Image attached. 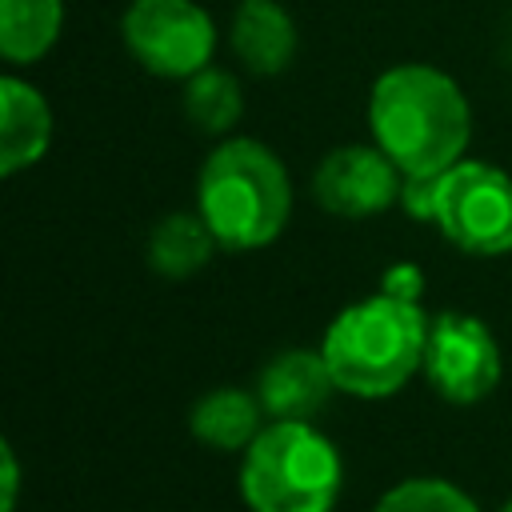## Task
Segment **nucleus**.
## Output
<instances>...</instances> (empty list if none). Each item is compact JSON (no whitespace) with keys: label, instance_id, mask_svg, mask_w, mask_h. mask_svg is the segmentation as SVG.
Wrapping results in <instances>:
<instances>
[{"label":"nucleus","instance_id":"20","mask_svg":"<svg viewBox=\"0 0 512 512\" xmlns=\"http://www.w3.org/2000/svg\"><path fill=\"white\" fill-rule=\"evenodd\" d=\"M496 512H512V500H504V504H500V508H496Z\"/></svg>","mask_w":512,"mask_h":512},{"label":"nucleus","instance_id":"13","mask_svg":"<svg viewBox=\"0 0 512 512\" xmlns=\"http://www.w3.org/2000/svg\"><path fill=\"white\" fill-rule=\"evenodd\" d=\"M216 236L204 224L200 212H168L152 224L148 232V268L164 280H184L192 272H200L212 256H216Z\"/></svg>","mask_w":512,"mask_h":512},{"label":"nucleus","instance_id":"12","mask_svg":"<svg viewBox=\"0 0 512 512\" xmlns=\"http://www.w3.org/2000/svg\"><path fill=\"white\" fill-rule=\"evenodd\" d=\"M264 424H268V412L256 388L220 384V388H208L188 408V432L212 452H244L264 432Z\"/></svg>","mask_w":512,"mask_h":512},{"label":"nucleus","instance_id":"18","mask_svg":"<svg viewBox=\"0 0 512 512\" xmlns=\"http://www.w3.org/2000/svg\"><path fill=\"white\" fill-rule=\"evenodd\" d=\"M380 292L384 296H396V300H408V304H420V296H424V272L412 260H396V264L384 268Z\"/></svg>","mask_w":512,"mask_h":512},{"label":"nucleus","instance_id":"3","mask_svg":"<svg viewBox=\"0 0 512 512\" xmlns=\"http://www.w3.org/2000/svg\"><path fill=\"white\" fill-rule=\"evenodd\" d=\"M428 320L432 316L420 304L384 292L340 308L320 336L336 388L356 400L396 396L424 368Z\"/></svg>","mask_w":512,"mask_h":512},{"label":"nucleus","instance_id":"2","mask_svg":"<svg viewBox=\"0 0 512 512\" xmlns=\"http://www.w3.org/2000/svg\"><path fill=\"white\" fill-rule=\"evenodd\" d=\"M196 212L224 252L268 248L292 216V180L284 160L252 136H224L200 164Z\"/></svg>","mask_w":512,"mask_h":512},{"label":"nucleus","instance_id":"10","mask_svg":"<svg viewBox=\"0 0 512 512\" xmlns=\"http://www.w3.org/2000/svg\"><path fill=\"white\" fill-rule=\"evenodd\" d=\"M52 148V108L44 92L16 72L0 80V176H16Z\"/></svg>","mask_w":512,"mask_h":512},{"label":"nucleus","instance_id":"9","mask_svg":"<svg viewBox=\"0 0 512 512\" xmlns=\"http://www.w3.org/2000/svg\"><path fill=\"white\" fill-rule=\"evenodd\" d=\"M336 392L320 348H280L256 376V396L268 420H316Z\"/></svg>","mask_w":512,"mask_h":512},{"label":"nucleus","instance_id":"6","mask_svg":"<svg viewBox=\"0 0 512 512\" xmlns=\"http://www.w3.org/2000/svg\"><path fill=\"white\" fill-rule=\"evenodd\" d=\"M132 60L160 80H192L216 56V24L196 0H132L120 16Z\"/></svg>","mask_w":512,"mask_h":512},{"label":"nucleus","instance_id":"19","mask_svg":"<svg viewBox=\"0 0 512 512\" xmlns=\"http://www.w3.org/2000/svg\"><path fill=\"white\" fill-rule=\"evenodd\" d=\"M16 500H20V460L12 440H4L0 444V512H16Z\"/></svg>","mask_w":512,"mask_h":512},{"label":"nucleus","instance_id":"17","mask_svg":"<svg viewBox=\"0 0 512 512\" xmlns=\"http://www.w3.org/2000/svg\"><path fill=\"white\" fill-rule=\"evenodd\" d=\"M400 208L420 224H436V176H404Z\"/></svg>","mask_w":512,"mask_h":512},{"label":"nucleus","instance_id":"11","mask_svg":"<svg viewBox=\"0 0 512 512\" xmlns=\"http://www.w3.org/2000/svg\"><path fill=\"white\" fill-rule=\"evenodd\" d=\"M228 44L252 76H280L296 60V20L276 0H240L232 12Z\"/></svg>","mask_w":512,"mask_h":512},{"label":"nucleus","instance_id":"16","mask_svg":"<svg viewBox=\"0 0 512 512\" xmlns=\"http://www.w3.org/2000/svg\"><path fill=\"white\" fill-rule=\"evenodd\" d=\"M372 512H480V504L448 476H404L376 496Z\"/></svg>","mask_w":512,"mask_h":512},{"label":"nucleus","instance_id":"1","mask_svg":"<svg viewBox=\"0 0 512 512\" xmlns=\"http://www.w3.org/2000/svg\"><path fill=\"white\" fill-rule=\"evenodd\" d=\"M368 132L404 176H440L468 152L472 108L448 72L408 60L372 80Z\"/></svg>","mask_w":512,"mask_h":512},{"label":"nucleus","instance_id":"5","mask_svg":"<svg viewBox=\"0 0 512 512\" xmlns=\"http://www.w3.org/2000/svg\"><path fill=\"white\" fill-rule=\"evenodd\" d=\"M436 228L464 256L512 252V176L488 160H460L436 176Z\"/></svg>","mask_w":512,"mask_h":512},{"label":"nucleus","instance_id":"7","mask_svg":"<svg viewBox=\"0 0 512 512\" xmlns=\"http://www.w3.org/2000/svg\"><path fill=\"white\" fill-rule=\"evenodd\" d=\"M420 376L444 404L472 408L488 400L504 376V356L492 328L472 312H456V308L436 312L428 320Z\"/></svg>","mask_w":512,"mask_h":512},{"label":"nucleus","instance_id":"8","mask_svg":"<svg viewBox=\"0 0 512 512\" xmlns=\"http://www.w3.org/2000/svg\"><path fill=\"white\" fill-rule=\"evenodd\" d=\"M404 172L376 144H340L312 172V200L340 220H368L400 204Z\"/></svg>","mask_w":512,"mask_h":512},{"label":"nucleus","instance_id":"15","mask_svg":"<svg viewBox=\"0 0 512 512\" xmlns=\"http://www.w3.org/2000/svg\"><path fill=\"white\" fill-rule=\"evenodd\" d=\"M180 104H184V116L200 128V132H208V136H228L236 124H240V116H244V92H240V84H236V76L232 72H220V68H204V72H196L192 80H184V96H180Z\"/></svg>","mask_w":512,"mask_h":512},{"label":"nucleus","instance_id":"4","mask_svg":"<svg viewBox=\"0 0 512 512\" xmlns=\"http://www.w3.org/2000/svg\"><path fill=\"white\" fill-rule=\"evenodd\" d=\"M236 488L248 512H336L344 456L316 420H268L240 452Z\"/></svg>","mask_w":512,"mask_h":512},{"label":"nucleus","instance_id":"14","mask_svg":"<svg viewBox=\"0 0 512 512\" xmlns=\"http://www.w3.org/2000/svg\"><path fill=\"white\" fill-rule=\"evenodd\" d=\"M64 28V0H0V56L12 68L44 60Z\"/></svg>","mask_w":512,"mask_h":512}]
</instances>
